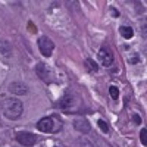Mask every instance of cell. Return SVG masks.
<instances>
[{"mask_svg":"<svg viewBox=\"0 0 147 147\" xmlns=\"http://www.w3.org/2000/svg\"><path fill=\"white\" fill-rule=\"evenodd\" d=\"M2 109H3V115L7 119H12V121L18 119L22 115V112H24L22 102L18 100V99H13V97H9V99H5L3 100Z\"/></svg>","mask_w":147,"mask_h":147,"instance_id":"cell-1","label":"cell"},{"mask_svg":"<svg viewBox=\"0 0 147 147\" xmlns=\"http://www.w3.org/2000/svg\"><path fill=\"white\" fill-rule=\"evenodd\" d=\"M119 34L124 37L125 40H129V38H132V35H134V31H132V28L131 27H127V25H122L121 28H119Z\"/></svg>","mask_w":147,"mask_h":147,"instance_id":"cell-10","label":"cell"},{"mask_svg":"<svg viewBox=\"0 0 147 147\" xmlns=\"http://www.w3.org/2000/svg\"><path fill=\"white\" fill-rule=\"evenodd\" d=\"M85 65H87V69L91 71V72H96L97 69H99V66H97V63L94 62L93 59H87L85 60Z\"/></svg>","mask_w":147,"mask_h":147,"instance_id":"cell-12","label":"cell"},{"mask_svg":"<svg viewBox=\"0 0 147 147\" xmlns=\"http://www.w3.org/2000/svg\"><path fill=\"white\" fill-rule=\"evenodd\" d=\"M35 74H37V75H38L43 81H50V77H49V75H50V74H49V71H47V66L44 65V63H38V65H37L35 66Z\"/></svg>","mask_w":147,"mask_h":147,"instance_id":"cell-8","label":"cell"},{"mask_svg":"<svg viewBox=\"0 0 147 147\" xmlns=\"http://www.w3.org/2000/svg\"><path fill=\"white\" fill-rule=\"evenodd\" d=\"M74 128L81 134H88L91 129V125L85 118H77V119H74Z\"/></svg>","mask_w":147,"mask_h":147,"instance_id":"cell-6","label":"cell"},{"mask_svg":"<svg viewBox=\"0 0 147 147\" xmlns=\"http://www.w3.org/2000/svg\"><path fill=\"white\" fill-rule=\"evenodd\" d=\"M132 121L136 122L137 125H140V124H141V118H140V116H138L137 113H132Z\"/></svg>","mask_w":147,"mask_h":147,"instance_id":"cell-16","label":"cell"},{"mask_svg":"<svg viewBox=\"0 0 147 147\" xmlns=\"http://www.w3.org/2000/svg\"><path fill=\"white\" fill-rule=\"evenodd\" d=\"M97 124H99V127H100V129H102L103 132H107V131H109V127H107V124H106L103 119H99V122H97Z\"/></svg>","mask_w":147,"mask_h":147,"instance_id":"cell-15","label":"cell"},{"mask_svg":"<svg viewBox=\"0 0 147 147\" xmlns=\"http://www.w3.org/2000/svg\"><path fill=\"white\" fill-rule=\"evenodd\" d=\"M9 91L12 94H16V96H24V94H27L28 88H27V85L24 84V82L16 81V82H12L9 85Z\"/></svg>","mask_w":147,"mask_h":147,"instance_id":"cell-7","label":"cell"},{"mask_svg":"<svg viewBox=\"0 0 147 147\" xmlns=\"http://www.w3.org/2000/svg\"><path fill=\"white\" fill-rule=\"evenodd\" d=\"M37 128L41 132H53L55 131V119L52 116H46V118H41L37 124Z\"/></svg>","mask_w":147,"mask_h":147,"instance_id":"cell-5","label":"cell"},{"mask_svg":"<svg viewBox=\"0 0 147 147\" xmlns=\"http://www.w3.org/2000/svg\"><path fill=\"white\" fill-rule=\"evenodd\" d=\"M0 53H2L3 56H10V53H12V47H10V44H9V41H6V40H2L0 41Z\"/></svg>","mask_w":147,"mask_h":147,"instance_id":"cell-9","label":"cell"},{"mask_svg":"<svg viewBox=\"0 0 147 147\" xmlns=\"http://www.w3.org/2000/svg\"><path fill=\"white\" fill-rule=\"evenodd\" d=\"M37 43H38L40 53H41L43 56H46V57L52 56V52H53V49H55V44H53V41L49 38V37H46V35L40 37Z\"/></svg>","mask_w":147,"mask_h":147,"instance_id":"cell-2","label":"cell"},{"mask_svg":"<svg viewBox=\"0 0 147 147\" xmlns=\"http://www.w3.org/2000/svg\"><path fill=\"white\" fill-rule=\"evenodd\" d=\"M71 105H72V97H71L69 94L63 96L62 99L59 100V107H60V109H68Z\"/></svg>","mask_w":147,"mask_h":147,"instance_id":"cell-11","label":"cell"},{"mask_svg":"<svg viewBox=\"0 0 147 147\" xmlns=\"http://www.w3.org/2000/svg\"><path fill=\"white\" fill-rule=\"evenodd\" d=\"M81 144H84L85 147H93V144H91V143H88L87 140H81Z\"/></svg>","mask_w":147,"mask_h":147,"instance_id":"cell-17","label":"cell"},{"mask_svg":"<svg viewBox=\"0 0 147 147\" xmlns=\"http://www.w3.org/2000/svg\"><path fill=\"white\" fill-rule=\"evenodd\" d=\"M140 140H141V143L144 146H147V129L146 128H143L141 132H140Z\"/></svg>","mask_w":147,"mask_h":147,"instance_id":"cell-14","label":"cell"},{"mask_svg":"<svg viewBox=\"0 0 147 147\" xmlns=\"http://www.w3.org/2000/svg\"><path fill=\"white\" fill-rule=\"evenodd\" d=\"M109 94H110V97H112L113 100H118V97H119V90H118V87H115V85H110V87H109Z\"/></svg>","mask_w":147,"mask_h":147,"instance_id":"cell-13","label":"cell"},{"mask_svg":"<svg viewBox=\"0 0 147 147\" xmlns=\"http://www.w3.org/2000/svg\"><path fill=\"white\" fill-rule=\"evenodd\" d=\"M99 60H100V63L103 66H106V68L112 66V63H113V53L110 52L109 47H106V46L100 47V50H99Z\"/></svg>","mask_w":147,"mask_h":147,"instance_id":"cell-3","label":"cell"},{"mask_svg":"<svg viewBox=\"0 0 147 147\" xmlns=\"http://www.w3.org/2000/svg\"><path fill=\"white\" fill-rule=\"evenodd\" d=\"M16 141L21 146H25V147H32L37 143V137L34 136L32 132H18L16 134Z\"/></svg>","mask_w":147,"mask_h":147,"instance_id":"cell-4","label":"cell"}]
</instances>
